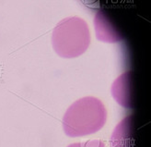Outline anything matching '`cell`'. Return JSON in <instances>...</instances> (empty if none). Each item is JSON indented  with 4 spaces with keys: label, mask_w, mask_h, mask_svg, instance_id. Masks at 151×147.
<instances>
[{
    "label": "cell",
    "mask_w": 151,
    "mask_h": 147,
    "mask_svg": "<svg viewBox=\"0 0 151 147\" xmlns=\"http://www.w3.org/2000/svg\"><path fill=\"white\" fill-rule=\"evenodd\" d=\"M107 120V111L100 99L83 97L74 102L63 118V129L69 137H81L99 131Z\"/></svg>",
    "instance_id": "6da1fadb"
},
{
    "label": "cell",
    "mask_w": 151,
    "mask_h": 147,
    "mask_svg": "<svg viewBox=\"0 0 151 147\" xmlns=\"http://www.w3.org/2000/svg\"><path fill=\"white\" fill-rule=\"evenodd\" d=\"M52 44L61 57L74 58L81 56L90 44V33L87 22L78 17L64 19L52 31Z\"/></svg>",
    "instance_id": "7a4b0ae2"
},
{
    "label": "cell",
    "mask_w": 151,
    "mask_h": 147,
    "mask_svg": "<svg viewBox=\"0 0 151 147\" xmlns=\"http://www.w3.org/2000/svg\"><path fill=\"white\" fill-rule=\"evenodd\" d=\"M67 147H105V144L100 140H90L83 143H76Z\"/></svg>",
    "instance_id": "3957f363"
}]
</instances>
